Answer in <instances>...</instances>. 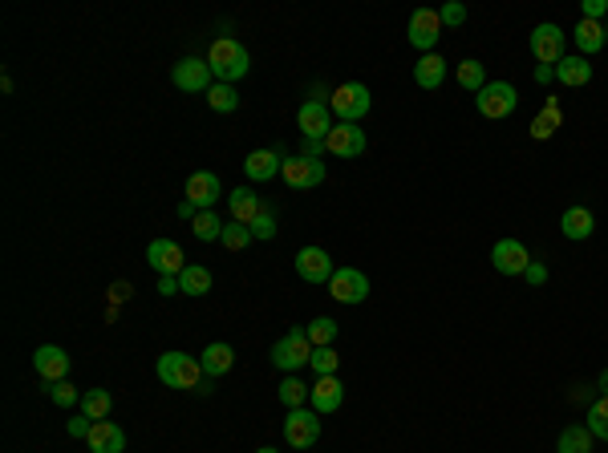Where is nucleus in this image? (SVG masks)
Segmentation results:
<instances>
[{"instance_id":"obj_1","label":"nucleus","mask_w":608,"mask_h":453,"mask_svg":"<svg viewBox=\"0 0 608 453\" xmlns=\"http://www.w3.org/2000/svg\"><path fill=\"white\" fill-rule=\"evenodd\" d=\"M207 65H211V73L220 77V82L236 85L240 77H248V69H251V53L240 45V41L220 37L211 49H207Z\"/></svg>"},{"instance_id":"obj_2","label":"nucleus","mask_w":608,"mask_h":453,"mask_svg":"<svg viewBox=\"0 0 608 453\" xmlns=\"http://www.w3.org/2000/svg\"><path fill=\"white\" fill-rule=\"evenodd\" d=\"M154 377L167 389H199L203 364H199V356H187V352H162L159 364H154Z\"/></svg>"},{"instance_id":"obj_3","label":"nucleus","mask_w":608,"mask_h":453,"mask_svg":"<svg viewBox=\"0 0 608 453\" xmlns=\"http://www.w3.org/2000/svg\"><path fill=\"white\" fill-rule=\"evenodd\" d=\"M475 106H479V113L486 121H503V118H511L519 106V93H515V85L511 82H486L479 93H475Z\"/></svg>"},{"instance_id":"obj_4","label":"nucleus","mask_w":608,"mask_h":453,"mask_svg":"<svg viewBox=\"0 0 608 453\" xmlns=\"http://www.w3.org/2000/svg\"><path fill=\"white\" fill-rule=\"evenodd\" d=\"M329 110H333L341 121H353V126H358L365 113L373 110L369 85H361V82H345V85H337L333 98H329Z\"/></svg>"},{"instance_id":"obj_5","label":"nucleus","mask_w":608,"mask_h":453,"mask_svg":"<svg viewBox=\"0 0 608 453\" xmlns=\"http://www.w3.org/2000/svg\"><path fill=\"white\" fill-rule=\"evenodd\" d=\"M309 356H312V340L304 328H292V333H284V340H276L272 344V364L280 372H297L309 364Z\"/></svg>"},{"instance_id":"obj_6","label":"nucleus","mask_w":608,"mask_h":453,"mask_svg":"<svg viewBox=\"0 0 608 453\" xmlns=\"http://www.w3.org/2000/svg\"><path fill=\"white\" fill-rule=\"evenodd\" d=\"M284 441L292 449H312L320 441V421H317V409H289L284 417Z\"/></svg>"},{"instance_id":"obj_7","label":"nucleus","mask_w":608,"mask_h":453,"mask_svg":"<svg viewBox=\"0 0 608 453\" xmlns=\"http://www.w3.org/2000/svg\"><path fill=\"white\" fill-rule=\"evenodd\" d=\"M564 41H568V33L560 29V24H535L532 29V41H527V45H532V57L540 61V65H560L564 61Z\"/></svg>"},{"instance_id":"obj_8","label":"nucleus","mask_w":608,"mask_h":453,"mask_svg":"<svg viewBox=\"0 0 608 453\" xmlns=\"http://www.w3.org/2000/svg\"><path fill=\"white\" fill-rule=\"evenodd\" d=\"M491 264H495V272H499V275L515 280V275H524L527 267H532V251H527L519 239H499L491 247Z\"/></svg>"},{"instance_id":"obj_9","label":"nucleus","mask_w":608,"mask_h":453,"mask_svg":"<svg viewBox=\"0 0 608 453\" xmlns=\"http://www.w3.org/2000/svg\"><path fill=\"white\" fill-rule=\"evenodd\" d=\"M280 178L289 182L292 190H317L320 182H325V162H320V159H304V154H297V159H284Z\"/></svg>"},{"instance_id":"obj_10","label":"nucleus","mask_w":608,"mask_h":453,"mask_svg":"<svg viewBox=\"0 0 608 453\" xmlns=\"http://www.w3.org/2000/svg\"><path fill=\"white\" fill-rule=\"evenodd\" d=\"M329 292H333L337 304H365L369 300V275L358 272V267H337L333 280H329Z\"/></svg>"},{"instance_id":"obj_11","label":"nucleus","mask_w":608,"mask_h":453,"mask_svg":"<svg viewBox=\"0 0 608 453\" xmlns=\"http://www.w3.org/2000/svg\"><path fill=\"white\" fill-rule=\"evenodd\" d=\"M410 45L418 49V53H434V45H438V37H442V16H438V8H418V13L410 16Z\"/></svg>"},{"instance_id":"obj_12","label":"nucleus","mask_w":608,"mask_h":453,"mask_svg":"<svg viewBox=\"0 0 608 453\" xmlns=\"http://www.w3.org/2000/svg\"><path fill=\"white\" fill-rule=\"evenodd\" d=\"M297 126L309 142H325L329 130H333V110H329V101H317V98L304 101L297 110Z\"/></svg>"},{"instance_id":"obj_13","label":"nucleus","mask_w":608,"mask_h":453,"mask_svg":"<svg viewBox=\"0 0 608 453\" xmlns=\"http://www.w3.org/2000/svg\"><path fill=\"white\" fill-rule=\"evenodd\" d=\"M211 65H207V57H182L175 65V73H171V82L179 85V90L187 93H207L211 90Z\"/></svg>"},{"instance_id":"obj_14","label":"nucleus","mask_w":608,"mask_h":453,"mask_svg":"<svg viewBox=\"0 0 608 453\" xmlns=\"http://www.w3.org/2000/svg\"><path fill=\"white\" fill-rule=\"evenodd\" d=\"M325 150L337 154V159H358V154H365V130L353 126V121H337L325 138Z\"/></svg>"},{"instance_id":"obj_15","label":"nucleus","mask_w":608,"mask_h":453,"mask_svg":"<svg viewBox=\"0 0 608 453\" xmlns=\"http://www.w3.org/2000/svg\"><path fill=\"white\" fill-rule=\"evenodd\" d=\"M333 259H329L325 247H300L297 251V275L304 284H329L333 280Z\"/></svg>"},{"instance_id":"obj_16","label":"nucleus","mask_w":608,"mask_h":453,"mask_svg":"<svg viewBox=\"0 0 608 453\" xmlns=\"http://www.w3.org/2000/svg\"><path fill=\"white\" fill-rule=\"evenodd\" d=\"M146 264H151L159 275H182L187 272V259H182L175 239H154L151 247H146Z\"/></svg>"},{"instance_id":"obj_17","label":"nucleus","mask_w":608,"mask_h":453,"mask_svg":"<svg viewBox=\"0 0 608 453\" xmlns=\"http://www.w3.org/2000/svg\"><path fill=\"white\" fill-rule=\"evenodd\" d=\"M187 203H195V211H211L220 203V174L195 170L187 178Z\"/></svg>"},{"instance_id":"obj_18","label":"nucleus","mask_w":608,"mask_h":453,"mask_svg":"<svg viewBox=\"0 0 608 453\" xmlns=\"http://www.w3.org/2000/svg\"><path fill=\"white\" fill-rule=\"evenodd\" d=\"M33 369H37V377H45L49 385L65 381V377H69V356H65V348H57V344H41L37 352H33Z\"/></svg>"},{"instance_id":"obj_19","label":"nucleus","mask_w":608,"mask_h":453,"mask_svg":"<svg viewBox=\"0 0 608 453\" xmlns=\"http://www.w3.org/2000/svg\"><path fill=\"white\" fill-rule=\"evenodd\" d=\"M280 167H284V159L276 150H251L248 159H243V174H248L251 182H272V178H280Z\"/></svg>"},{"instance_id":"obj_20","label":"nucleus","mask_w":608,"mask_h":453,"mask_svg":"<svg viewBox=\"0 0 608 453\" xmlns=\"http://www.w3.org/2000/svg\"><path fill=\"white\" fill-rule=\"evenodd\" d=\"M90 449L93 453H126V433L114 421H93L90 425Z\"/></svg>"},{"instance_id":"obj_21","label":"nucleus","mask_w":608,"mask_h":453,"mask_svg":"<svg viewBox=\"0 0 608 453\" xmlns=\"http://www.w3.org/2000/svg\"><path fill=\"white\" fill-rule=\"evenodd\" d=\"M345 400V389L337 377H317V385L309 389V405L317 409V413H337Z\"/></svg>"},{"instance_id":"obj_22","label":"nucleus","mask_w":608,"mask_h":453,"mask_svg":"<svg viewBox=\"0 0 608 453\" xmlns=\"http://www.w3.org/2000/svg\"><path fill=\"white\" fill-rule=\"evenodd\" d=\"M555 82L576 90V85H588L593 82V61L580 57V53H564V61L555 65Z\"/></svg>"},{"instance_id":"obj_23","label":"nucleus","mask_w":608,"mask_h":453,"mask_svg":"<svg viewBox=\"0 0 608 453\" xmlns=\"http://www.w3.org/2000/svg\"><path fill=\"white\" fill-rule=\"evenodd\" d=\"M560 231H564V239H572V243L588 239V235L596 231V215L588 211V207H568V211L560 215Z\"/></svg>"},{"instance_id":"obj_24","label":"nucleus","mask_w":608,"mask_h":453,"mask_svg":"<svg viewBox=\"0 0 608 453\" xmlns=\"http://www.w3.org/2000/svg\"><path fill=\"white\" fill-rule=\"evenodd\" d=\"M228 211H231V223L251 226V223H256V215L264 211V203H260V195H251V187H236L228 195Z\"/></svg>"},{"instance_id":"obj_25","label":"nucleus","mask_w":608,"mask_h":453,"mask_svg":"<svg viewBox=\"0 0 608 453\" xmlns=\"http://www.w3.org/2000/svg\"><path fill=\"white\" fill-rule=\"evenodd\" d=\"M199 364H203V377H223V372H231V364H236V348L207 344L203 352H199Z\"/></svg>"},{"instance_id":"obj_26","label":"nucleus","mask_w":608,"mask_h":453,"mask_svg":"<svg viewBox=\"0 0 608 453\" xmlns=\"http://www.w3.org/2000/svg\"><path fill=\"white\" fill-rule=\"evenodd\" d=\"M414 82H418V90H438V85L446 82V61L438 53H426L418 65H414Z\"/></svg>"},{"instance_id":"obj_27","label":"nucleus","mask_w":608,"mask_h":453,"mask_svg":"<svg viewBox=\"0 0 608 453\" xmlns=\"http://www.w3.org/2000/svg\"><path fill=\"white\" fill-rule=\"evenodd\" d=\"M593 429L588 425H568V429L560 433V441H555V453H593Z\"/></svg>"},{"instance_id":"obj_28","label":"nucleus","mask_w":608,"mask_h":453,"mask_svg":"<svg viewBox=\"0 0 608 453\" xmlns=\"http://www.w3.org/2000/svg\"><path fill=\"white\" fill-rule=\"evenodd\" d=\"M576 49L580 57H593L604 49V24L601 21H580L576 24Z\"/></svg>"},{"instance_id":"obj_29","label":"nucleus","mask_w":608,"mask_h":453,"mask_svg":"<svg viewBox=\"0 0 608 453\" xmlns=\"http://www.w3.org/2000/svg\"><path fill=\"white\" fill-rule=\"evenodd\" d=\"M110 409H114L110 389H85L82 393V417H90V421H106Z\"/></svg>"},{"instance_id":"obj_30","label":"nucleus","mask_w":608,"mask_h":453,"mask_svg":"<svg viewBox=\"0 0 608 453\" xmlns=\"http://www.w3.org/2000/svg\"><path fill=\"white\" fill-rule=\"evenodd\" d=\"M458 85H463L466 93H479L483 85H486V65L483 61H475V57H466V61H458Z\"/></svg>"},{"instance_id":"obj_31","label":"nucleus","mask_w":608,"mask_h":453,"mask_svg":"<svg viewBox=\"0 0 608 453\" xmlns=\"http://www.w3.org/2000/svg\"><path fill=\"white\" fill-rule=\"evenodd\" d=\"M207 106H211L215 113H236V110H240V93H236V85L215 82L211 90H207Z\"/></svg>"},{"instance_id":"obj_32","label":"nucleus","mask_w":608,"mask_h":453,"mask_svg":"<svg viewBox=\"0 0 608 453\" xmlns=\"http://www.w3.org/2000/svg\"><path fill=\"white\" fill-rule=\"evenodd\" d=\"M179 287L187 295H207L211 292V272H207L203 264H187V272L179 275Z\"/></svg>"},{"instance_id":"obj_33","label":"nucleus","mask_w":608,"mask_h":453,"mask_svg":"<svg viewBox=\"0 0 608 453\" xmlns=\"http://www.w3.org/2000/svg\"><path fill=\"white\" fill-rule=\"evenodd\" d=\"M276 393H280V405L284 409H304V405H309V385L297 381V377H284Z\"/></svg>"},{"instance_id":"obj_34","label":"nucleus","mask_w":608,"mask_h":453,"mask_svg":"<svg viewBox=\"0 0 608 453\" xmlns=\"http://www.w3.org/2000/svg\"><path fill=\"white\" fill-rule=\"evenodd\" d=\"M191 231H195V239L215 243L223 235V223H220V215H215V211H199L195 219H191Z\"/></svg>"},{"instance_id":"obj_35","label":"nucleus","mask_w":608,"mask_h":453,"mask_svg":"<svg viewBox=\"0 0 608 453\" xmlns=\"http://www.w3.org/2000/svg\"><path fill=\"white\" fill-rule=\"evenodd\" d=\"M309 364H312V372H317V377H337V369H341V356H337L333 344H329V348H312Z\"/></svg>"},{"instance_id":"obj_36","label":"nucleus","mask_w":608,"mask_h":453,"mask_svg":"<svg viewBox=\"0 0 608 453\" xmlns=\"http://www.w3.org/2000/svg\"><path fill=\"white\" fill-rule=\"evenodd\" d=\"M304 333H309L312 348H329V344H333V340H337V333H341V328H337V320H329V316H317L309 328H304Z\"/></svg>"},{"instance_id":"obj_37","label":"nucleus","mask_w":608,"mask_h":453,"mask_svg":"<svg viewBox=\"0 0 608 453\" xmlns=\"http://www.w3.org/2000/svg\"><path fill=\"white\" fill-rule=\"evenodd\" d=\"M588 429H593V438L608 441V397H596L588 405Z\"/></svg>"},{"instance_id":"obj_38","label":"nucleus","mask_w":608,"mask_h":453,"mask_svg":"<svg viewBox=\"0 0 608 453\" xmlns=\"http://www.w3.org/2000/svg\"><path fill=\"white\" fill-rule=\"evenodd\" d=\"M220 243H223L228 251H243V247L251 243V226H243V223H223Z\"/></svg>"},{"instance_id":"obj_39","label":"nucleus","mask_w":608,"mask_h":453,"mask_svg":"<svg viewBox=\"0 0 608 453\" xmlns=\"http://www.w3.org/2000/svg\"><path fill=\"white\" fill-rule=\"evenodd\" d=\"M555 126H560V110H555V101H547V110L532 121V138H540V142H544V138L555 134Z\"/></svg>"},{"instance_id":"obj_40","label":"nucleus","mask_w":608,"mask_h":453,"mask_svg":"<svg viewBox=\"0 0 608 453\" xmlns=\"http://www.w3.org/2000/svg\"><path fill=\"white\" fill-rule=\"evenodd\" d=\"M49 400L61 409H69V405H82V393H77L69 381H57V385H49Z\"/></svg>"},{"instance_id":"obj_41","label":"nucleus","mask_w":608,"mask_h":453,"mask_svg":"<svg viewBox=\"0 0 608 453\" xmlns=\"http://www.w3.org/2000/svg\"><path fill=\"white\" fill-rule=\"evenodd\" d=\"M438 16H442V24H446V29H458V24L466 21V5H458V0H446V5L438 8Z\"/></svg>"},{"instance_id":"obj_42","label":"nucleus","mask_w":608,"mask_h":453,"mask_svg":"<svg viewBox=\"0 0 608 453\" xmlns=\"http://www.w3.org/2000/svg\"><path fill=\"white\" fill-rule=\"evenodd\" d=\"M251 239H276V215L272 211L256 215V223H251Z\"/></svg>"},{"instance_id":"obj_43","label":"nucleus","mask_w":608,"mask_h":453,"mask_svg":"<svg viewBox=\"0 0 608 453\" xmlns=\"http://www.w3.org/2000/svg\"><path fill=\"white\" fill-rule=\"evenodd\" d=\"M524 280L532 284V287H544V284H547V267L540 264V259H532V267L524 272Z\"/></svg>"},{"instance_id":"obj_44","label":"nucleus","mask_w":608,"mask_h":453,"mask_svg":"<svg viewBox=\"0 0 608 453\" xmlns=\"http://www.w3.org/2000/svg\"><path fill=\"white\" fill-rule=\"evenodd\" d=\"M608 13V0H584V21H601Z\"/></svg>"},{"instance_id":"obj_45","label":"nucleus","mask_w":608,"mask_h":453,"mask_svg":"<svg viewBox=\"0 0 608 453\" xmlns=\"http://www.w3.org/2000/svg\"><path fill=\"white\" fill-rule=\"evenodd\" d=\"M159 292L162 295H179L182 287H179V275H159Z\"/></svg>"},{"instance_id":"obj_46","label":"nucleus","mask_w":608,"mask_h":453,"mask_svg":"<svg viewBox=\"0 0 608 453\" xmlns=\"http://www.w3.org/2000/svg\"><path fill=\"white\" fill-rule=\"evenodd\" d=\"M90 417H82V421H69V438H90Z\"/></svg>"},{"instance_id":"obj_47","label":"nucleus","mask_w":608,"mask_h":453,"mask_svg":"<svg viewBox=\"0 0 608 453\" xmlns=\"http://www.w3.org/2000/svg\"><path fill=\"white\" fill-rule=\"evenodd\" d=\"M320 150H325V142H309L304 138V159H320Z\"/></svg>"},{"instance_id":"obj_48","label":"nucleus","mask_w":608,"mask_h":453,"mask_svg":"<svg viewBox=\"0 0 608 453\" xmlns=\"http://www.w3.org/2000/svg\"><path fill=\"white\" fill-rule=\"evenodd\" d=\"M552 77H555V69H552V65H535V82H540V85H547Z\"/></svg>"},{"instance_id":"obj_49","label":"nucleus","mask_w":608,"mask_h":453,"mask_svg":"<svg viewBox=\"0 0 608 453\" xmlns=\"http://www.w3.org/2000/svg\"><path fill=\"white\" fill-rule=\"evenodd\" d=\"M110 300H130V284H114V287H110Z\"/></svg>"},{"instance_id":"obj_50","label":"nucleus","mask_w":608,"mask_h":453,"mask_svg":"<svg viewBox=\"0 0 608 453\" xmlns=\"http://www.w3.org/2000/svg\"><path fill=\"white\" fill-rule=\"evenodd\" d=\"M179 215H182V219H195V203H187V198H182V203H179Z\"/></svg>"},{"instance_id":"obj_51","label":"nucleus","mask_w":608,"mask_h":453,"mask_svg":"<svg viewBox=\"0 0 608 453\" xmlns=\"http://www.w3.org/2000/svg\"><path fill=\"white\" fill-rule=\"evenodd\" d=\"M601 393H604V397H608V369H604V372H601Z\"/></svg>"},{"instance_id":"obj_52","label":"nucleus","mask_w":608,"mask_h":453,"mask_svg":"<svg viewBox=\"0 0 608 453\" xmlns=\"http://www.w3.org/2000/svg\"><path fill=\"white\" fill-rule=\"evenodd\" d=\"M256 453H280V449H276V446H264V449H256Z\"/></svg>"},{"instance_id":"obj_53","label":"nucleus","mask_w":608,"mask_h":453,"mask_svg":"<svg viewBox=\"0 0 608 453\" xmlns=\"http://www.w3.org/2000/svg\"><path fill=\"white\" fill-rule=\"evenodd\" d=\"M604 45H608V24H604Z\"/></svg>"}]
</instances>
